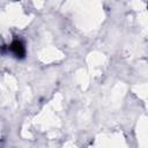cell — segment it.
<instances>
[{
  "instance_id": "1",
  "label": "cell",
  "mask_w": 148,
  "mask_h": 148,
  "mask_svg": "<svg viewBox=\"0 0 148 148\" xmlns=\"http://www.w3.org/2000/svg\"><path fill=\"white\" fill-rule=\"evenodd\" d=\"M10 50L16 57H23L24 56V46L20 40L13 42L10 45Z\"/></svg>"
}]
</instances>
